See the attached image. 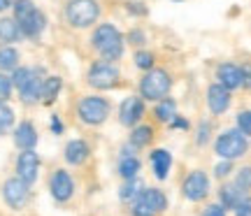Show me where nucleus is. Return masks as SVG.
Wrapping results in <instances>:
<instances>
[{
  "label": "nucleus",
  "mask_w": 251,
  "mask_h": 216,
  "mask_svg": "<svg viewBox=\"0 0 251 216\" xmlns=\"http://www.w3.org/2000/svg\"><path fill=\"white\" fill-rule=\"evenodd\" d=\"M140 170H142V165H140V161H137L135 156H124L121 163H119V174L124 177V181L135 179Z\"/></svg>",
  "instance_id": "b1692460"
},
{
  "label": "nucleus",
  "mask_w": 251,
  "mask_h": 216,
  "mask_svg": "<svg viewBox=\"0 0 251 216\" xmlns=\"http://www.w3.org/2000/svg\"><path fill=\"white\" fill-rule=\"evenodd\" d=\"M244 198H247V191H242L235 181L233 184H224L221 191H219V200H221V205L226 209H235Z\"/></svg>",
  "instance_id": "a211bd4d"
},
{
  "label": "nucleus",
  "mask_w": 251,
  "mask_h": 216,
  "mask_svg": "<svg viewBox=\"0 0 251 216\" xmlns=\"http://www.w3.org/2000/svg\"><path fill=\"white\" fill-rule=\"evenodd\" d=\"M140 193H142V181L135 177V179H128L124 186H121V191H119V198H121V200H135Z\"/></svg>",
  "instance_id": "bb28decb"
},
{
  "label": "nucleus",
  "mask_w": 251,
  "mask_h": 216,
  "mask_svg": "<svg viewBox=\"0 0 251 216\" xmlns=\"http://www.w3.org/2000/svg\"><path fill=\"white\" fill-rule=\"evenodd\" d=\"M89 158V144L84 140H72L65 146V161L70 165H81V163Z\"/></svg>",
  "instance_id": "6ab92c4d"
},
{
  "label": "nucleus",
  "mask_w": 251,
  "mask_h": 216,
  "mask_svg": "<svg viewBox=\"0 0 251 216\" xmlns=\"http://www.w3.org/2000/svg\"><path fill=\"white\" fill-rule=\"evenodd\" d=\"M9 7V0H0V12H5Z\"/></svg>",
  "instance_id": "79ce46f5"
},
{
  "label": "nucleus",
  "mask_w": 251,
  "mask_h": 216,
  "mask_svg": "<svg viewBox=\"0 0 251 216\" xmlns=\"http://www.w3.org/2000/svg\"><path fill=\"white\" fill-rule=\"evenodd\" d=\"M128 42H130V45H135V47L144 45V33H142V30H130V35H128Z\"/></svg>",
  "instance_id": "4c0bfd02"
},
{
  "label": "nucleus",
  "mask_w": 251,
  "mask_h": 216,
  "mask_svg": "<svg viewBox=\"0 0 251 216\" xmlns=\"http://www.w3.org/2000/svg\"><path fill=\"white\" fill-rule=\"evenodd\" d=\"M21 37V28H19L17 19H0V42L2 45H12Z\"/></svg>",
  "instance_id": "412c9836"
},
{
  "label": "nucleus",
  "mask_w": 251,
  "mask_h": 216,
  "mask_svg": "<svg viewBox=\"0 0 251 216\" xmlns=\"http://www.w3.org/2000/svg\"><path fill=\"white\" fill-rule=\"evenodd\" d=\"M17 172H19V177L30 186V184L37 179V172H40V156H37L33 149H24V151L19 153Z\"/></svg>",
  "instance_id": "9d476101"
},
{
  "label": "nucleus",
  "mask_w": 251,
  "mask_h": 216,
  "mask_svg": "<svg viewBox=\"0 0 251 216\" xmlns=\"http://www.w3.org/2000/svg\"><path fill=\"white\" fill-rule=\"evenodd\" d=\"M237 128H240L247 137H251V109H244V112L237 114Z\"/></svg>",
  "instance_id": "7c9ffc66"
},
{
  "label": "nucleus",
  "mask_w": 251,
  "mask_h": 216,
  "mask_svg": "<svg viewBox=\"0 0 251 216\" xmlns=\"http://www.w3.org/2000/svg\"><path fill=\"white\" fill-rule=\"evenodd\" d=\"M235 184H237L242 191H251V165H247V168H242V170H237Z\"/></svg>",
  "instance_id": "c756f323"
},
{
  "label": "nucleus",
  "mask_w": 251,
  "mask_h": 216,
  "mask_svg": "<svg viewBox=\"0 0 251 216\" xmlns=\"http://www.w3.org/2000/svg\"><path fill=\"white\" fill-rule=\"evenodd\" d=\"M12 123H14V112H12L5 102H0V133L9 130Z\"/></svg>",
  "instance_id": "cd10ccee"
},
{
  "label": "nucleus",
  "mask_w": 251,
  "mask_h": 216,
  "mask_svg": "<svg viewBox=\"0 0 251 216\" xmlns=\"http://www.w3.org/2000/svg\"><path fill=\"white\" fill-rule=\"evenodd\" d=\"M77 114H79V119L84 123H89V126H100L109 114V102L105 98H98V96H86V98L79 100Z\"/></svg>",
  "instance_id": "39448f33"
},
{
  "label": "nucleus",
  "mask_w": 251,
  "mask_h": 216,
  "mask_svg": "<svg viewBox=\"0 0 251 216\" xmlns=\"http://www.w3.org/2000/svg\"><path fill=\"white\" fill-rule=\"evenodd\" d=\"M14 68H19V51L14 47H2L0 49V70L9 72Z\"/></svg>",
  "instance_id": "a878e982"
},
{
  "label": "nucleus",
  "mask_w": 251,
  "mask_h": 216,
  "mask_svg": "<svg viewBox=\"0 0 251 216\" xmlns=\"http://www.w3.org/2000/svg\"><path fill=\"white\" fill-rule=\"evenodd\" d=\"M2 198L12 209H21L28 202V184L21 177H12L2 186Z\"/></svg>",
  "instance_id": "0eeeda50"
},
{
  "label": "nucleus",
  "mask_w": 251,
  "mask_h": 216,
  "mask_svg": "<svg viewBox=\"0 0 251 216\" xmlns=\"http://www.w3.org/2000/svg\"><path fill=\"white\" fill-rule=\"evenodd\" d=\"M202 216H226V207L224 205H209Z\"/></svg>",
  "instance_id": "e433bc0d"
},
{
  "label": "nucleus",
  "mask_w": 251,
  "mask_h": 216,
  "mask_svg": "<svg viewBox=\"0 0 251 216\" xmlns=\"http://www.w3.org/2000/svg\"><path fill=\"white\" fill-rule=\"evenodd\" d=\"M61 86H63L61 77H47V79L42 81V93H40V100H42L45 105H51V102L58 98Z\"/></svg>",
  "instance_id": "4be33fe9"
},
{
  "label": "nucleus",
  "mask_w": 251,
  "mask_h": 216,
  "mask_svg": "<svg viewBox=\"0 0 251 216\" xmlns=\"http://www.w3.org/2000/svg\"><path fill=\"white\" fill-rule=\"evenodd\" d=\"M151 163H153V174L158 177V179H165L168 177V172L172 168V156L170 151H165V149H156L151 153Z\"/></svg>",
  "instance_id": "aec40b11"
},
{
  "label": "nucleus",
  "mask_w": 251,
  "mask_h": 216,
  "mask_svg": "<svg viewBox=\"0 0 251 216\" xmlns=\"http://www.w3.org/2000/svg\"><path fill=\"white\" fill-rule=\"evenodd\" d=\"M14 144H17L21 151L24 149H33L37 144V130L30 121H24V123L17 126V130H14Z\"/></svg>",
  "instance_id": "f3484780"
},
{
  "label": "nucleus",
  "mask_w": 251,
  "mask_h": 216,
  "mask_svg": "<svg viewBox=\"0 0 251 216\" xmlns=\"http://www.w3.org/2000/svg\"><path fill=\"white\" fill-rule=\"evenodd\" d=\"M133 216H156V214H151V212L144 207L142 202H137V200H135V205H133Z\"/></svg>",
  "instance_id": "58836bf2"
},
{
  "label": "nucleus",
  "mask_w": 251,
  "mask_h": 216,
  "mask_svg": "<svg viewBox=\"0 0 251 216\" xmlns=\"http://www.w3.org/2000/svg\"><path fill=\"white\" fill-rule=\"evenodd\" d=\"M65 17L75 28H89L100 17L98 0H70L65 7Z\"/></svg>",
  "instance_id": "7ed1b4c3"
},
{
  "label": "nucleus",
  "mask_w": 251,
  "mask_h": 216,
  "mask_svg": "<svg viewBox=\"0 0 251 216\" xmlns=\"http://www.w3.org/2000/svg\"><path fill=\"white\" fill-rule=\"evenodd\" d=\"M209 193V179H207V174L202 170H196L191 172L184 181V198L191 200V202H198V200H202Z\"/></svg>",
  "instance_id": "6e6552de"
},
{
  "label": "nucleus",
  "mask_w": 251,
  "mask_h": 216,
  "mask_svg": "<svg viewBox=\"0 0 251 216\" xmlns=\"http://www.w3.org/2000/svg\"><path fill=\"white\" fill-rule=\"evenodd\" d=\"M153 140V130L151 126H135L133 128V133H130V144L133 146H147V144H151Z\"/></svg>",
  "instance_id": "393cba45"
},
{
  "label": "nucleus",
  "mask_w": 251,
  "mask_h": 216,
  "mask_svg": "<svg viewBox=\"0 0 251 216\" xmlns=\"http://www.w3.org/2000/svg\"><path fill=\"white\" fill-rule=\"evenodd\" d=\"M28 77H30V68H14V74H12V84L17 86V89H21L24 84L28 81Z\"/></svg>",
  "instance_id": "2f4dec72"
},
{
  "label": "nucleus",
  "mask_w": 251,
  "mask_h": 216,
  "mask_svg": "<svg viewBox=\"0 0 251 216\" xmlns=\"http://www.w3.org/2000/svg\"><path fill=\"white\" fill-rule=\"evenodd\" d=\"M89 84L93 86V89H100V91L114 89V86L119 84V70L109 63V61H98V63L91 65Z\"/></svg>",
  "instance_id": "423d86ee"
},
{
  "label": "nucleus",
  "mask_w": 251,
  "mask_h": 216,
  "mask_svg": "<svg viewBox=\"0 0 251 216\" xmlns=\"http://www.w3.org/2000/svg\"><path fill=\"white\" fill-rule=\"evenodd\" d=\"M207 140H209V123H207V121H202V123H200V130H198L196 142L202 146V144H207Z\"/></svg>",
  "instance_id": "c9c22d12"
},
{
  "label": "nucleus",
  "mask_w": 251,
  "mask_h": 216,
  "mask_svg": "<svg viewBox=\"0 0 251 216\" xmlns=\"http://www.w3.org/2000/svg\"><path fill=\"white\" fill-rule=\"evenodd\" d=\"M247 149H249L247 135L240 128L237 130H226L224 135H219V140H216V153L221 158H226V161H235V158L244 156Z\"/></svg>",
  "instance_id": "20e7f679"
},
{
  "label": "nucleus",
  "mask_w": 251,
  "mask_h": 216,
  "mask_svg": "<svg viewBox=\"0 0 251 216\" xmlns=\"http://www.w3.org/2000/svg\"><path fill=\"white\" fill-rule=\"evenodd\" d=\"M49 191H51L54 200L68 202L72 198V193H75V181L65 170H56L51 174V181H49Z\"/></svg>",
  "instance_id": "9b49d317"
},
{
  "label": "nucleus",
  "mask_w": 251,
  "mask_h": 216,
  "mask_svg": "<svg viewBox=\"0 0 251 216\" xmlns=\"http://www.w3.org/2000/svg\"><path fill=\"white\" fill-rule=\"evenodd\" d=\"M230 172H233V161H226V158H224V163H219V165L214 168V174L219 177V179L228 177Z\"/></svg>",
  "instance_id": "72a5a7b5"
},
{
  "label": "nucleus",
  "mask_w": 251,
  "mask_h": 216,
  "mask_svg": "<svg viewBox=\"0 0 251 216\" xmlns=\"http://www.w3.org/2000/svg\"><path fill=\"white\" fill-rule=\"evenodd\" d=\"M207 105H209V112L212 114H224L226 109L230 107V91L221 86L219 81L209 86L207 91Z\"/></svg>",
  "instance_id": "ddd939ff"
},
{
  "label": "nucleus",
  "mask_w": 251,
  "mask_h": 216,
  "mask_svg": "<svg viewBox=\"0 0 251 216\" xmlns=\"http://www.w3.org/2000/svg\"><path fill=\"white\" fill-rule=\"evenodd\" d=\"M170 126H172V128H181V130H186V128H188V121H186V119L175 117V119L170 121Z\"/></svg>",
  "instance_id": "ea45409f"
},
{
  "label": "nucleus",
  "mask_w": 251,
  "mask_h": 216,
  "mask_svg": "<svg viewBox=\"0 0 251 216\" xmlns=\"http://www.w3.org/2000/svg\"><path fill=\"white\" fill-rule=\"evenodd\" d=\"M51 130H54L56 135L63 133V126H61V121H58V117H51Z\"/></svg>",
  "instance_id": "a19ab883"
},
{
  "label": "nucleus",
  "mask_w": 251,
  "mask_h": 216,
  "mask_svg": "<svg viewBox=\"0 0 251 216\" xmlns=\"http://www.w3.org/2000/svg\"><path fill=\"white\" fill-rule=\"evenodd\" d=\"M172 89V79L165 70H158V68H151L147 70V74L140 81V93H142L144 100H163L168 98V93Z\"/></svg>",
  "instance_id": "f03ea898"
},
{
  "label": "nucleus",
  "mask_w": 251,
  "mask_h": 216,
  "mask_svg": "<svg viewBox=\"0 0 251 216\" xmlns=\"http://www.w3.org/2000/svg\"><path fill=\"white\" fill-rule=\"evenodd\" d=\"M153 63H156V58H153V54H149V51H137V54H135V65H137L140 70H151Z\"/></svg>",
  "instance_id": "c85d7f7f"
},
{
  "label": "nucleus",
  "mask_w": 251,
  "mask_h": 216,
  "mask_svg": "<svg viewBox=\"0 0 251 216\" xmlns=\"http://www.w3.org/2000/svg\"><path fill=\"white\" fill-rule=\"evenodd\" d=\"M216 79H219V84L226 86L228 91H235V89H240V86H244V84H249L247 77H244V68H240V65H235V63H221L219 65Z\"/></svg>",
  "instance_id": "1a4fd4ad"
},
{
  "label": "nucleus",
  "mask_w": 251,
  "mask_h": 216,
  "mask_svg": "<svg viewBox=\"0 0 251 216\" xmlns=\"http://www.w3.org/2000/svg\"><path fill=\"white\" fill-rule=\"evenodd\" d=\"M93 47L105 61H119L124 56V35L112 24H102L93 33Z\"/></svg>",
  "instance_id": "f257e3e1"
},
{
  "label": "nucleus",
  "mask_w": 251,
  "mask_h": 216,
  "mask_svg": "<svg viewBox=\"0 0 251 216\" xmlns=\"http://www.w3.org/2000/svg\"><path fill=\"white\" fill-rule=\"evenodd\" d=\"M19 28H21V35L26 37H37L42 30H45V14L40 12V9H33L30 14H26L24 19H19L17 21Z\"/></svg>",
  "instance_id": "2eb2a0df"
},
{
  "label": "nucleus",
  "mask_w": 251,
  "mask_h": 216,
  "mask_svg": "<svg viewBox=\"0 0 251 216\" xmlns=\"http://www.w3.org/2000/svg\"><path fill=\"white\" fill-rule=\"evenodd\" d=\"M233 212H235V216H251V198L249 195H247V198H244L242 202L233 209Z\"/></svg>",
  "instance_id": "f704fd0d"
},
{
  "label": "nucleus",
  "mask_w": 251,
  "mask_h": 216,
  "mask_svg": "<svg viewBox=\"0 0 251 216\" xmlns=\"http://www.w3.org/2000/svg\"><path fill=\"white\" fill-rule=\"evenodd\" d=\"M142 114H144V102H142V98H137V96L126 98L124 102H121V107H119V121H121L124 126H137Z\"/></svg>",
  "instance_id": "f8f14e48"
},
{
  "label": "nucleus",
  "mask_w": 251,
  "mask_h": 216,
  "mask_svg": "<svg viewBox=\"0 0 251 216\" xmlns=\"http://www.w3.org/2000/svg\"><path fill=\"white\" fill-rule=\"evenodd\" d=\"M135 200H137V202H142L151 214H161V212L168 209V198H165L158 189H144Z\"/></svg>",
  "instance_id": "4468645a"
},
{
  "label": "nucleus",
  "mask_w": 251,
  "mask_h": 216,
  "mask_svg": "<svg viewBox=\"0 0 251 216\" xmlns=\"http://www.w3.org/2000/svg\"><path fill=\"white\" fill-rule=\"evenodd\" d=\"M12 77H7V74H0V102H5V100L9 98V93H12Z\"/></svg>",
  "instance_id": "473e14b6"
},
{
  "label": "nucleus",
  "mask_w": 251,
  "mask_h": 216,
  "mask_svg": "<svg viewBox=\"0 0 251 216\" xmlns=\"http://www.w3.org/2000/svg\"><path fill=\"white\" fill-rule=\"evenodd\" d=\"M153 114H156V119H158L161 123H170L172 119L177 117V105H175V100L172 98L158 100V105H156V109H153Z\"/></svg>",
  "instance_id": "5701e85b"
},
{
  "label": "nucleus",
  "mask_w": 251,
  "mask_h": 216,
  "mask_svg": "<svg viewBox=\"0 0 251 216\" xmlns=\"http://www.w3.org/2000/svg\"><path fill=\"white\" fill-rule=\"evenodd\" d=\"M42 70H30V77L28 81L19 89V96L24 102H37L40 100V93H42Z\"/></svg>",
  "instance_id": "dca6fc26"
}]
</instances>
